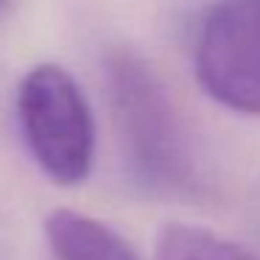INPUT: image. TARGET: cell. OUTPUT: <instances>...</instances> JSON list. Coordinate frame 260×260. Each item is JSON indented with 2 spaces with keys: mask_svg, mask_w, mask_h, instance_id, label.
Instances as JSON below:
<instances>
[{
  "mask_svg": "<svg viewBox=\"0 0 260 260\" xmlns=\"http://www.w3.org/2000/svg\"><path fill=\"white\" fill-rule=\"evenodd\" d=\"M104 76L132 182L151 196H187L196 187V154L157 73L137 53L115 48Z\"/></svg>",
  "mask_w": 260,
  "mask_h": 260,
  "instance_id": "cell-1",
  "label": "cell"
},
{
  "mask_svg": "<svg viewBox=\"0 0 260 260\" xmlns=\"http://www.w3.org/2000/svg\"><path fill=\"white\" fill-rule=\"evenodd\" d=\"M17 120L31 157L48 179L73 187L90 176L95 123L87 95L64 68L42 62L20 79Z\"/></svg>",
  "mask_w": 260,
  "mask_h": 260,
  "instance_id": "cell-2",
  "label": "cell"
},
{
  "mask_svg": "<svg viewBox=\"0 0 260 260\" xmlns=\"http://www.w3.org/2000/svg\"><path fill=\"white\" fill-rule=\"evenodd\" d=\"M193 70L215 104L260 115V0H221L204 14Z\"/></svg>",
  "mask_w": 260,
  "mask_h": 260,
  "instance_id": "cell-3",
  "label": "cell"
},
{
  "mask_svg": "<svg viewBox=\"0 0 260 260\" xmlns=\"http://www.w3.org/2000/svg\"><path fill=\"white\" fill-rule=\"evenodd\" d=\"M45 238L56 260H140L120 232L76 210L48 213Z\"/></svg>",
  "mask_w": 260,
  "mask_h": 260,
  "instance_id": "cell-4",
  "label": "cell"
},
{
  "mask_svg": "<svg viewBox=\"0 0 260 260\" xmlns=\"http://www.w3.org/2000/svg\"><path fill=\"white\" fill-rule=\"evenodd\" d=\"M157 260H260L243 246L204 226L168 224L157 238Z\"/></svg>",
  "mask_w": 260,
  "mask_h": 260,
  "instance_id": "cell-5",
  "label": "cell"
},
{
  "mask_svg": "<svg viewBox=\"0 0 260 260\" xmlns=\"http://www.w3.org/2000/svg\"><path fill=\"white\" fill-rule=\"evenodd\" d=\"M6 3H9V0H0V12H3V9H6Z\"/></svg>",
  "mask_w": 260,
  "mask_h": 260,
  "instance_id": "cell-6",
  "label": "cell"
}]
</instances>
